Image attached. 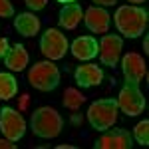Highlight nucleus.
I'll use <instances>...</instances> for the list:
<instances>
[{
    "mask_svg": "<svg viewBox=\"0 0 149 149\" xmlns=\"http://www.w3.org/2000/svg\"><path fill=\"white\" fill-rule=\"evenodd\" d=\"M115 28L125 38H137L147 28V12L139 6H119L115 12Z\"/></svg>",
    "mask_w": 149,
    "mask_h": 149,
    "instance_id": "1",
    "label": "nucleus"
},
{
    "mask_svg": "<svg viewBox=\"0 0 149 149\" xmlns=\"http://www.w3.org/2000/svg\"><path fill=\"white\" fill-rule=\"evenodd\" d=\"M30 125H32L34 135H38L42 139H54L62 133L64 119H62L60 111H56L50 105H44V107H38V109L32 111Z\"/></svg>",
    "mask_w": 149,
    "mask_h": 149,
    "instance_id": "2",
    "label": "nucleus"
},
{
    "mask_svg": "<svg viewBox=\"0 0 149 149\" xmlns=\"http://www.w3.org/2000/svg\"><path fill=\"white\" fill-rule=\"evenodd\" d=\"M117 100H111V97H103V100H97L90 105L88 109V121L93 129L97 131H105L117 121Z\"/></svg>",
    "mask_w": 149,
    "mask_h": 149,
    "instance_id": "3",
    "label": "nucleus"
},
{
    "mask_svg": "<svg viewBox=\"0 0 149 149\" xmlns=\"http://www.w3.org/2000/svg\"><path fill=\"white\" fill-rule=\"evenodd\" d=\"M28 84L40 92H52L60 84V70L56 64H52V60L36 62L28 72Z\"/></svg>",
    "mask_w": 149,
    "mask_h": 149,
    "instance_id": "4",
    "label": "nucleus"
},
{
    "mask_svg": "<svg viewBox=\"0 0 149 149\" xmlns=\"http://www.w3.org/2000/svg\"><path fill=\"white\" fill-rule=\"evenodd\" d=\"M117 107L129 117H135V115L143 113L145 109V97L139 90L137 84H129L125 81V86L121 88L119 97H117Z\"/></svg>",
    "mask_w": 149,
    "mask_h": 149,
    "instance_id": "5",
    "label": "nucleus"
},
{
    "mask_svg": "<svg viewBox=\"0 0 149 149\" xmlns=\"http://www.w3.org/2000/svg\"><path fill=\"white\" fill-rule=\"evenodd\" d=\"M40 50L48 60H62L66 56V52L70 50L68 38L64 36V32H60L58 28H48L42 40H40Z\"/></svg>",
    "mask_w": 149,
    "mask_h": 149,
    "instance_id": "6",
    "label": "nucleus"
},
{
    "mask_svg": "<svg viewBox=\"0 0 149 149\" xmlns=\"http://www.w3.org/2000/svg\"><path fill=\"white\" fill-rule=\"evenodd\" d=\"M0 131L4 137L10 141H18L26 133V119L12 107H2L0 109Z\"/></svg>",
    "mask_w": 149,
    "mask_h": 149,
    "instance_id": "7",
    "label": "nucleus"
},
{
    "mask_svg": "<svg viewBox=\"0 0 149 149\" xmlns=\"http://www.w3.org/2000/svg\"><path fill=\"white\" fill-rule=\"evenodd\" d=\"M121 70H123V76L125 81L129 84H141L147 76V68H145V60L141 54L137 52H127L123 60H121Z\"/></svg>",
    "mask_w": 149,
    "mask_h": 149,
    "instance_id": "8",
    "label": "nucleus"
},
{
    "mask_svg": "<svg viewBox=\"0 0 149 149\" xmlns=\"http://www.w3.org/2000/svg\"><path fill=\"white\" fill-rule=\"evenodd\" d=\"M121 48H123V40L121 36H115V34H105L100 42V60L102 64L113 68L115 64L119 62V56H121Z\"/></svg>",
    "mask_w": 149,
    "mask_h": 149,
    "instance_id": "9",
    "label": "nucleus"
},
{
    "mask_svg": "<svg viewBox=\"0 0 149 149\" xmlns=\"http://www.w3.org/2000/svg\"><path fill=\"white\" fill-rule=\"evenodd\" d=\"M131 145V133L127 129H111L95 141V149H129Z\"/></svg>",
    "mask_w": 149,
    "mask_h": 149,
    "instance_id": "10",
    "label": "nucleus"
},
{
    "mask_svg": "<svg viewBox=\"0 0 149 149\" xmlns=\"http://www.w3.org/2000/svg\"><path fill=\"white\" fill-rule=\"evenodd\" d=\"M84 22L90 32L95 34H105L109 30V14L103 10L102 6H92L84 12Z\"/></svg>",
    "mask_w": 149,
    "mask_h": 149,
    "instance_id": "11",
    "label": "nucleus"
},
{
    "mask_svg": "<svg viewBox=\"0 0 149 149\" xmlns=\"http://www.w3.org/2000/svg\"><path fill=\"white\" fill-rule=\"evenodd\" d=\"M72 54L81 60V62H88V60H93V58L97 56V50H100V44L95 42V38L93 36H80V38H76L74 42H72Z\"/></svg>",
    "mask_w": 149,
    "mask_h": 149,
    "instance_id": "12",
    "label": "nucleus"
},
{
    "mask_svg": "<svg viewBox=\"0 0 149 149\" xmlns=\"http://www.w3.org/2000/svg\"><path fill=\"white\" fill-rule=\"evenodd\" d=\"M74 78L78 81L80 88H93V86H100L103 80V70L95 64H81L80 68L76 70Z\"/></svg>",
    "mask_w": 149,
    "mask_h": 149,
    "instance_id": "13",
    "label": "nucleus"
},
{
    "mask_svg": "<svg viewBox=\"0 0 149 149\" xmlns=\"http://www.w3.org/2000/svg\"><path fill=\"white\" fill-rule=\"evenodd\" d=\"M4 60V66L10 70V72H24L26 66H28V52H26V48L22 44H16V46H12L8 52H6V56L2 58Z\"/></svg>",
    "mask_w": 149,
    "mask_h": 149,
    "instance_id": "14",
    "label": "nucleus"
},
{
    "mask_svg": "<svg viewBox=\"0 0 149 149\" xmlns=\"http://www.w3.org/2000/svg\"><path fill=\"white\" fill-rule=\"evenodd\" d=\"M14 28L20 36H26V38H32L40 32V18L34 16L32 12H22L16 16L14 20Z\"/></svg>",
    "mask_w": 149,
    "mask_h": 149,
    "instance_id": "15",
    "label": "nucleus"
},
{
    "mask_svg": "<svg viewBox=\"0 0 149 149\" xmlns=\"http://www.w3.org/2000/svg\"><path fill=\"white\" fill-rule=\"evenodd\" d=\"M84 20V10H81L80 4L72 2V4H66L62 12H60V26L64 30H74L78 28V24Z\"/></svg>",
    "mask_w": 149,
    "mask_h": 149,
    "instance_id": "16",
    "label": "nucleus"
},
{
    "mask_svg": "<svg viewBox=\"0 0 149 149\" xmlns=\"http://www.w3.org/2000/svg\"><path fill=\"white\" fill-rule=\"evenodd\" d=\"M18 92V81L12 74L0 72V100H12Z\"/></svg>",
    "mask_w": 149,
    "mask_h": 149,
    "instance_id": "17",
    "label": "nucleus"
},
{
    "mask_svg": "<svg viewBox=\"0 0 149 149\" xmlns=\"http://www.w3.org/2000/svg\"><path fill=\"white\" fill-rule=\"evenodd\" d=\"M64 107H68L72 111H76V109H80L81 103H86V95L80 92V90H76V88H68L66 92H64Z\"/></svg>",
    "mask_w": 149,
    "mask_h": 149,
    "instance_id": "18",
    "label": "nucleus"
},
{
    "mask_svg": "<svg viewBox=\"0 0 149 149\" xmlns=\"http://www.w3.org/2000/svg\"><path fill=\"white\" fill-rule=\"evenodd\" d=\"M133 135H135V139H137V143H141V145H149V121L147 119H143L141 123L135 125Z\"/></svg>",
    "mask_w": 149,
    "mask_h": 149,
    "instance_id": "19",
    "label": "nucleus"
},
{
    "mask_svg": "<svg viewBox=\"0 0 149 149\" xmlns=\"http://www.w3.org/2000/svg\"><path fill=\"white\" fill-rule=\"evenodd\" d=\"M14 16V6L10 0H0V18H10Z\"/></svg>",
    "mask_w": 149,
    "mask_h": 149,
    "instance_id": "20",
    "label": "nucleus"
},
{
    "mask_svg": "<svg viewBox=\"0 0 149 149\" xmlns=\"http://www.w3.org/2000/svg\"><path fill=\"white\" fill-rule=\"evenodd\" d=\"M24 2H26V6H28L30 10H42L48 4V0H24Z\"/></svg>",
    "mask_w": 149,
    "mask_h": 149,
    "instance_id": "21",
    "label": "nucleus"
},
{
    "mask_svg": "<svg viewBox=\"0 0 149 149\" xmlns=\"http://www.w3.org/2000/svg\"><path fill=\"white\" fill-rule=\"evenodd\" d=\"M10 50V44H8V40L6 38H0V58L6 56V52Z\"/></svg>",
    "mask_w": 149,
    "mask_h": 149,
    "instance_id": "22",
    "label": "nucleus"
},
{
    "mask_svg": "<svg viewBox=\"0 0 149 149\" xmlns=\"http://www.w3.org/2000/svg\"><path fill=\"white\" fill-rule=\"evenodd\" d=\"M16 145H14V141H10V139H0V149H14Z\"/></svg>",
    "mask_w": 149,
    "mask_h": 149,
    "instance_id": "23",
    "label": "nucleus"
},
{
    "mask_svg": "<svg viewBox=\"0 0 149 149\" xmlns=\"http://www.w3.org/2000/svg\"><path fill=\"white\" fill-rule=\"evenodd\" d=\"M93 2H95V4H97V6H113L115 2H117V0H93Z\"/></svg>",
    "mask_w": 149,
    "mask_h": 149,
    "instance_id": "24",
    "label": "nucleus"
},
{
    "mask_svg": "<svg viewBox=\"0 0 149 149\" xmlns=\"http://www.w3.org/2000/svg\"><path fill=\"white\" fill-rule=\"evenodd\" d=\"M143 50H145V54H149V38H145V42H143Z\"/></svg>",
    "mask_w": 149,
    "mask_h": 149,
    "instance_id": "25",
    "label": "nucleus"
},
{
    "mask_svg": "<svg viewBox=\"0 0 149 149\" xmlns=\"http://www.w3.org/2000/svg\"><path fill=\"white\" fill-rule=\"evenodd\" d=\"M58 149H76L74 145H68V143H64V145H58Z\"/></svg>",
    "mask_w": 149,
    "mask_h": 149,
    "instance_id": "26",
    "label": "nucleus"
},
{
    "mask_svg": "<svg viewBox=\"0 0 149 149\" xmlns=\"http://www.w3.org/2000/svg\"><path fill=\"white\" fill-rule=\"evenodd\" d=\"M129 2H131V4H143L145 0H129Z\"/></svg>",
    "mask_w": 149,
    "mask_h": 149,
    "instance_id": "27",
    "label": "nucleus"
},
{
    "mask_svg": "<svg viewBox=\"0 0 149 149\" xmlns=\"http://www.w3.org/2000/svg\"><path fill=\"white\" fill-rule=\"evenodd\" d=\"M58 2H62V4H72V2H76V0H58Z\"/></svg>",
    "mask_w": 149,
    "mask_h": 149,
    "instance_id": "28",
    "label": "nucleus"
}]
</instances>
